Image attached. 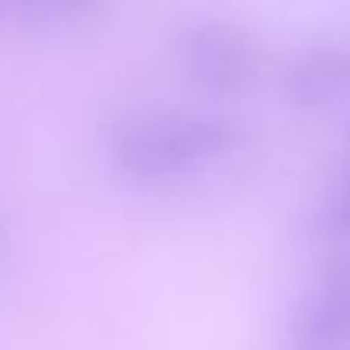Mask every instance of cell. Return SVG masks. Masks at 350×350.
Here are the masks:
<instances>
[{"label": "cell", "instance_id": "cell-1", "mask_svg": "<svg viewBox=\"0 0 350 350\" xmlns=\"http://www.w3.org/2000/svg\"><path fill=\"white\" fill-rule=\"evenodd\" d=\"M238 143L241 133L228 119L160 109L122 119L109 136V160L136 184H174L221 167Z\"/></svg>", "mask_w": 350, "mask_h": 350}, {"label": "cell", "instance_id": "cell-2", "mask_svg": "<svg viewBox=\"0 0 350 350\" xmlns=\"http://www.w3.org/2000/svg\"><path fill=\"white\" fill-rule=\"evenodd\" d=\"M180 72L211 96H245L262 79L258 41L225 21L194 24L177 41Z\"/></svg>", "mask_w": 350, "mask_h": 350}, {"label": "cell", "instance_id": "cell-3", "mask_svg": "<svg viewBox=\"0 0 350 350\" xmlns=\"http://www.w3.org/2000/svg\"><path fill=\"white\" fill-rule=\"evenodd\" d=\"M289 350H350V258L334 262L299 313Z\"/></svg>", "mask_w": 350, "mask_h": 350}, {"label": "cell", "instance_id": "cell-4", "mask_svg": "<svg viewBox=\"0 0 350 350\" xmlns=\"http://www.w3.org/2000/svg\"><path fill=\"white\" fill-rule=\"evenodd\" d=\"M350 89V55L344 51H310L299 55L286 72V92L299 106H323Z\"/></svg>", "mask_w": 350, "mask_h": 350}, {"label": "cell", "instance_id": "cell-5", "mask_svg": "<svg viewBox=\"0 0 350 350\" xmlns=\"http://www.w3.org/2000/svg\"><path fill=\"white\" fill-rule=\"evenodd\" d=\"M92 0H0L3 10L24 14V17H75Z\"/></svg>", "mask_w": 350, "mask_h": 350}, {"label": "cell", "instance_id": "cell-6", "mask_svg": "<svg viewBox=\"0 0 350 350\" xmlns=\"http://www.w3.org/2000/svg\"><path fill=\"white\" fill-rule=\"evenodd\" d=\"M330 215H334V221L350 232V170L347 177L340 180V187H337V194H334V204H330Z\"/></svg>", "mask_w": 350, "mask_h": 350}]
</instances>
